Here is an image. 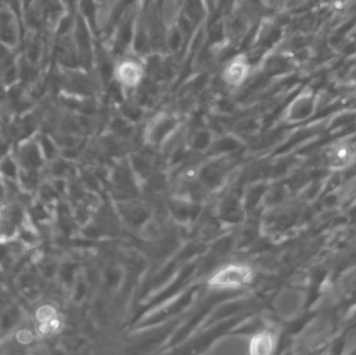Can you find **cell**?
Returning a JSON list of instances; mask_svg holds the SVG:
<instances>
[{
  "label": "cell",
  "mask_w": 356,
  "mask_h": 355,
  "mask_svg": "<svg viewBox=\"0 0 356 355\" xmlns=\"http://www.w3.org/2000/svg\"><path fill=\"white\" fill-rule=\"evenodd\" d=\"M319 106L317 92L311 85L303 88L286 106L282 114V122L294 125L307 122L315 116Z\"/></svg>",
  "instance_id": "6da1fadb"
},
{
  "label": "cell",
  "mask_w": 356,
  "mask_h": 355,
  "mask_svg": "<svg viewBox=\"0 0 356 355\" xmlns=\"http://www.w3.org/2000/svg\"><path fill=\"white\" fill-rule=\"evenodd\" d=\"M253 270L242 263H234L222 267L213 272L209 285L218 291L242 289L252 281Z\"/></svg>",
  "instance_id": "7a4b0ae2"
},
{
  "label": "cell",
  "mask_w": 356,
  "mask_h": 355,
  "mask_svg": "<svg viewBox=\"0 0 356 355\" xmlns=\"http://www.w3.org/2000/svg\"><path fill=\"white\" fill-rule=\"evenodd\" d=\"M307 298V292L300 288H284L274 302L276 315L284 321L296 320L305 311Z\"/></svg>",
  "instance_id": "3957f363"
},
{
  "label": "cell",
  "mask_w": 356,
  "mask_h": 355,
  "mask_svg": "<svg viewBox=\"0 0 356 355\" xmlns=\"http://www.w3.org/2000/svg\"><path fill=\"white\" fill-rule=\"evenodd\" d=\"M324 162L334 172L350 168L356 163V144L349 139L332 142L324 152Z\"/></svg>",
  "instance_id": "277c9868"
},
{
  "label": "cell",
  "mask_w": 356,
  "mask_h": 355,
  "mask_svg": "<svg viewBox=\"0 0 356 355\" xmlns=\"http://www.w3.org/2000/svg\"><path fill=\"white\" fill-rule=\"evenodd\" d=\"M145 76V66L133 56H122L114 67V77L119 85L127 89H135L141 85Z\"/></svg>",
  "instance_id": "5b68a950"
},
{
  "label": "cell",
  "mask_w": 356,
  "mask_h": 355,
  "mask_svg": "<svg viewBox=\"0 0 356 355\" xmlns=\"http://www.w3.org/2000/svg\"><path fill=\"white\" fill-rule=\"evenodd\" d=\"M251 67L245 54H238L228 60L222 72V79L230 88H238L246 83Z\"/></svg>",
  "instance_id": "8992f818"
},
{
  "label": "cell",
  "mask_w": 356,
  "mask_h": 355,
  "mask_svg": "<svg viewBox=\"0 0 356 355\" xmlns=\"http://www.w3.org/2000/svg\"><path fill=\"white\" fill-rule=\"evenodd\" d=\"M177 122L175 117L168 114H160L152 119L146 129L148 141L152 145H159L166 142L169 135L177 129Z\"/></svg>",
  "instance_id": "52a82bcc"
},
{
  "label": "cell",
  "mask_w": 356,
  "mask_h": 355,
  "mask_svg": "<svg viewBox=\"0 0 356 355\" xmlns=\"http://www.w3.org/2000/svg\"><path fill=\"white\" fill-rule=\"evenodd\" d=\"M278 345V336L272 329H263L248 339L249 352L252 354H272Z\"/></svg>",
  "instance_id": "ba28073f"
}]
</instances>
